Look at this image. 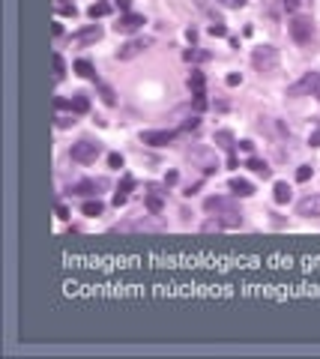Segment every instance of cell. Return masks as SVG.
<instances>
[{
	"mask_svg": "<svg viewBox=\"0 0 320 359\" xmlns=\"http://www.w3.org/2000/svg\"><path fill=\"white\" fill-rule=\"evenodd\" d=\"M147 21H144V15H141V12H123L120 15V21L114 24V30L117 33H135L138 27H144Z\"/></svg>",
	"mask_w": 320,
	"mask_h": 359,
	"instance_id": "8fae6325",
	"label": "cell"
},
{
	"mask_svg": "<svg viewBox=\"0 0 320 359\" xmlns=\"http://www.w3.org/2000/svg\"><path fill=\"white\" fill-rule=\"evenodd\" d=\"M288 96H314L320 102V72H305V75L288 87Z\"/></svg>",
	"mask_w": 320,
	"mask_h": 359,
	"instance_id": "5b68a950",
	"label": "cell"
},
{
	"mask_svg": "<svg viewBox=\"0 0 320 359\" xmlns=\"http://www.w3.org/2000/svg\"><path fill=\"white\" fill-rule=\"evenodd\" d=\"M54 120H57V129H69V126H75V117H72V114H69V117H63V114H60V117H54Z\"/></svg>",
	"mask_w": 320,
	"mask_h": 359,
	"instance_id": "f546056e",
	"label": "cell"
},
{
	"mask_svg": "<svg viewBox=\"0 0 320 359\" xmlns=\"http://www.w3.org/2000/svg\"><path fill=\"white\" fill-rule=\"evenodd\" d=\"M75 72H78V75L81 78H90V81H96V69H93V63L90 60H75Z\"/></svg>",
	"mask_w": 320,
	"mask_h": 359,
	"instance_id": "ffe728a7",
	"label": "cell"
},
{
	"mask_svg": "<svg viewBox=\"0 0 320 359\" xmlns=\"http://www.w3.org/2000/svg\"><path fill=\"white\" fill-rule=\"evenodd\" d=\"M90 111V99L84 93H75L72 96V114H87Z\"/></svg>",
	"mask_w": 320,
	"mask_h": 359,
	"instance_id": "44dd1931",
	"label": "cell"
},
{
	"mask_svg": "<svg viewBox=\"0 0 320 359\" xmlns=\"http://www.w3.org/2000/svg\"><path fill=\"white\" fill-rule=\"evenodd\" d=\"M57 12H60V15H72V18L78 15V9H75V3H57Z\"/></svg>",
	"mask_w": 320,
	"mask_h": 359,
	"instance_id": "83f0119b",
	"label": "cell"
},
{
	"mask_svg": "<svg viewBox=\"0 0 320 359\" xmlns=\"http://www.w3.org/2000/svg\"><path fill=\"white\" fill-rule=\"evenodd\" d=\"M102 156V144L99 141H90V138H81L78 144H72V150H69V159L78 162V165H90Z\"/></svg>",
	"mask_w": 320,
	"mask_h": 359,
	"instance_id": "7a4b0ae2",
	"label": "cell"
},
{
	"mask_svg": "<svg viewBox=\"0 0 320 359\" xmlns=\"http://www.w3.org/2000/svg\"><path fill=\"white\" fill-rule=\"evenodd\" d=\"M195 3H198V6H201V9H206V0H195Z\"/></svg>",
	"mask_w": 320,
	"mask_h": 359,
	"instance_id": "7dc6e473",
	"label": "cell"
},
{
	"mask_svg": "<svg viewBox=\"0 0 320 359\" xmlns=\"http://www.w3.org/2000/svg\"><path fill=\"white\" fill-rule=\"evenodd\" d=\"M102 209H105V204H102L99 198H90V201L81 204V212H84V215H102Z\"/></svg>",
	"mask_w": 320,
	"mask_h": 359,
	"instance_id": "7402d4cb",
	"label": "cell"
},
{
	"mask_svg": "<svg viewBox=\"0 0 320 359\" xmlns=\"http://www.w3.org/2000/svg\"><path fill=\"white\" fill-rule=\"evenodd\" d=\"M174 129H150V132H141V144H147V147H168V144L176 141Z\"/></svg>",
	"mask_w": 320,
	"mask_h": 359,
	"instance_id": "ba28073f",
	"label": "cell"
},
{
	"mask_svg": "<svg viewBox=\"0 0 320 359\" xmlns=\"http://www.w3.org/2000/svg\"><path fill=\"white\" fill-rule=\"evenodd\" d=\"M63 72H66V63H63L60 54H54V78H57V81L63 78Z\"/></svg>",
	"mask_w": 320,
	"mask_h": 359,
	"instance_id": "484cf974",
	"label": "cell"
},
{
	"mask_svg": "<svg viewBox=\"0 0 320 359\" xmlns=\"http://www.w3.org/2000/svg\"><path fill=\"white\" fill-rule=\"evenodd\" d=\"M296 215H302V219H320V195H305L296 204Z\"/></svg>",
	"mask_w": 320,
	"mask_h": 359,
	"instance_id": "9c48e42d",
	"label": "cell"
},
{
	"mask_svg": "<svg viewBox=\"0 0 320 359\" xmlns=\"http://www.w3.org/2000/svg\"><path fill=\"white\" fill-rule=\"evenodd\" d=\"M114 6H117L120 12H132V0H114Z\"/></svg>",
	"mask_w": 320,
	"mask_h": 359,
	"instance_id": "f35d334b",
	"label": "cell"
},
{
	"mask_svg": "<svg viewBox=\"0 0 320 359\" xmlns=\"http://www.w3.org/2000/svg\"><path fill=\"white\" fill-rule=\"evenodd\" d=\"M198 189H201V183H192V186H186V192H183V195H186V198H192V195H198Z\"/></svg>",
	"mask_w": 320,
	"mask_h": 359,
	"instance_id": "ee69618b",
	"label": "cell"
},
{
	"mask_svg": "<svg viewBox=\"0 0 320 359\" xmlns=\"http://www.w3.org/2000/svg\"><path fill=\"white\" fill-rule=\"evenodd\" d=\"M308 144H311V147H320V126L311 132V138H308Z\"/></svg>",
	"mask_w": 320,
	"mask_h": 359,
	"instance_id": "ab89813d",
	"label": "cell"
},
{
	"mask_svg": "<svg viewBox=\"0 0 320 359\" xmlns=\"http://www.w3.org/2000/svg\"><path fill=\"white\" fill-rule=\"evenodd\" d=\"M189 162H195V165H198L206 177L219 171V159L212 156V150H209V147H192V150H189Z\"/></svg>",
	"mask_w": 320,
	"mask_h": 359,
	"instance_id": "52a82bcc",
	"label": "cell"
},
{
	"mask_svg": "<svg viewBox=\"0 0 320 359\" xmlns=\"http://www.w3.org/2000/svg\"><path fill=\"white\" fill-rule=\"evenodd\" d=\"M308 177H311V165H302V168H296V180H299V183H305Z\"/></svg>",
	"mask_w": 320,
	"mask_h": 359,
	"instance_id": "d6a6232c",
	"label": "cell"
},
{
	"mask_svg": "<svg viewBox=\"0 0 320 359\" xmlns=\"http://www.w3.org/2000/svg\"><path fill=\"white\" fill-rule=\"evenodd\" d=\"M174 183H176V171H168V174H165V189L174 186Z\"/></svg>",
	"mask_w": 320,
	"mask_h": 359,
	"instance_id": "7bdbcfd3",
	"label": "cell"
},
{
	"mask_svg": "<svg viewBox=\"0 0 320 359\" xmlns=\"http://www.w3.org/2000/svg\"><path fill=\"white\" fill-rule=\"evenodd\" d=\"M99 189H105V180H81V183H72V195H81V198H93L99 195Z\"/></svg>",
	"mask_w": 320,
	"mask_h": 359,
	"instance_id": "4fadbf2b",
	"label": "cell"
},
{
	"mask_svg": "<svg viewBox=\"0 0 320 359\" xmlns=\"http://www.w3.org/2000/svg\"><path fill=\"white\" fill-rule=\"evenodd\" d=\"M195 111L201 114V111H206V96L201 93V96H195Z\"/></svg>",
	"mask_w": 320,
	"mask_h": 359,
	"instance_id": "74e56055",
	"label": "cell"
},
{
	"mask_svg": "<svg viewBox=\"0 0 320 359\" xmlns=\"http://www.w3.org/2000/svg\"><path fill=\"white\" fill-rule=\"evenodd\" d=\"M228 189H231V195H236V198H252V195H255V186L248 183V180H242V177H233L231 183H228Z\"/></svg>",
	"mask_w": 320,
	"mask_h": 359,
	"instance_id": "9a60e30c",
	"label": "cell"
},
{
	"mask_svg": "<svg viewBox=\"0 0 320 359\" xmlns=\"http://www.w3.org/2000/svg\"><path fill=\"white\" fill-rule=\"evenodd\" d=\"M54 108H57V111H63V108H72V99H63V96H57V99H54Z\"/></svg>",
	"mask_w": 320,
	"mask_h": 359,
	"instance_id": "d590c367",
	"label": "cell"
},
{
	"mask_svg": "<svg viewBox=\"0 0 320 359\" xmlns=\"http://www.w3.org/2000/svg\"><path fill=\"white\" fill-rule=\"evenodd\" d=\"M96 87H99V96H102V102H105V105H117V93H114V87L99 84V81H96Z\"/></svg>",
	"mask_w": 320,
	"mask_h": 359,
	"instance_id": "cb8c5ba5",
	"label": "cell"
},
{
	"mask_svg": "<svg viewBox=\"0 0 320 359\" xmlns=\"http://www.w3.org/2000/svg\"><path fill=\"white\" fill-rule=\"evenodd\" d=\"M204 84H206L204 72H192V75H189V90H192L195 96H201V93H204Z\"/></svg>",
	"mask_w": 320,
	"mask_h": 359,
	"instance_id": "603a6c76",
	"label": "cell"
},
{
	"mask_svg": "<svg viewBox=\"0 0 320 359\" xmlns=\"http://www.w3.org/2000/svg\"><path fill=\"white\" fill-rule=\"evenodd\" d=\"M132 189H135V177H129V174H126V177H123V183H120V189L114 192V207H123V204L129 201V192H132Z\"/></svg>",
	"mask_w": 320,
	"mask_h": 359,
	"instance_id": "2e32d148",
	"label": "cell"
},
{
	"mask_svg": "<svg viewBox=\"0 0 320 359\" xmlns=\"http://www.w3.org/2000/svg\"><path fill=\"white\" fill-rule=\"evenodd\" d=\"M245 168H252V171H255V174H261L263 180H266V177L272 174V168H269V165H266L263 159H258V156H248V162H245Z\"/></svg>",
	"mask_w": 320,
	"mask_h": 359,
	"instance_id": "ac0fdd59",
	"label": "cell"
},
{
	"mask_svg": "<svg viewBox=\"0 0 320 359\" xmlns=\"http://www.w3.org/2000/svg\"><path fill=\"white\" fill-rule=\"evenodd\" d=\"M108 168H117V171H120V168H123V156H120V153H111V156H108Z\"/></svg>",
	"mask_w": 320,
	"mask_h": 359,
	"instance_id": "836d02e7",
	"label": "cell"
},
{
	"mask_svg": "<svg viewBox=\"0 0 320 359\" xmlns=\"http://www.w3.org/2000/svg\"><path fill=\"white\" fill-rule=\"evenodd\" d=\"M186 36H189V42H195V39H198V30H195V27H189V30H186Z\"/></svg>",
	"mask_w": 320,
	"mask_h": 359,
	"instance_id": "f6af8a7d",
	"label": "cell"
},
{
	"mask_svg": "<svg viewBox=\"0 0 320 359\" xmlns=\"http://www.w3.org/2000/svg\"><path fill=\"white\" fill-rule=\"evenodd\" d=\"M72 39L78 42V45H90V42H99L102 39V27L99 24H90V27H84V30H78Z\"/></svg>",
	"mask_w": 320,
	"mask_h": 359,
	"instance_id": "5bb4252c",
	"label": "cell"
},
{
	"mask_svg": "<svg viewBox=\"0 0 320 359\" xmlns=\"http://www.w3.org/2000/svg\"><path fill=\"white\" fill-rule=\"evenodd\" d=\"M108 12H111V6H108V3H93V6L87 9V15H90L93 21H96V18H102V15H108Z\"/></svg>",
	"mask_w": 320,
	"mask_h": 359,
	"instance_id": "d4e9b609",
	"label": "cell"
},
{
	"mask_svg": "<svg viewBox=\"0 0 320 359\" xmlns=\"http://www.w3.org/2000/svg\"><path fill=\"white\" fill-rule=\"evenodd\" d=\"M209 36H228V27H225L222 21H216V24H209Z\"/></svg>",
	"mask_w": 320,
	"mask_h": 359,
	"instance_id": "f1b7e54d",
	"label": "cell"
},
{
	"mask_svg": "<svg viewBox=\"0 0 320 359\" xmlns=\"http://www.w3.org/2000/svg\"><path fill=\"white\" fill-rule=\"evenodd\" d=\"M57 3H60V0H57Z\"/></svg>",
	"mask_w": 320,
	"mask_h": 359,
	"instance_id": "c3c4849f",
	"label": "cell"
},
{
	"mask_svg": "<svg viewBox=\"0 0 320 359\" xmlns=\"http://www.w3.org/2000/svg\"><path fill=\"white\" fill-rule=\"evenodd\" d=\"M168 225L162 222V219H156V212H150V215H144V219H132V222H120V225H114L111 231H144V234H159V231H165Z\"/></svg>",
	"mask_w": 320,
	"mask_h": 359,
	"instance_id": "277c9868",
	"label": "cell"
},
{
	"mask_svg": "<svg viewBox=\"0 0 320 359\" xmlns=\"http://www.w3.org/2000/svg\"><path fill=\"white\" fill-rule=\"evenodd\" d=\"M291 186L288 183H281V180H278V183H275V189H272V198H275V204H288L291 201Z\"/></svg>",
	"mask_w": 320,
	"mask_h": 359,
	"instance_id": "d6986e66",
	"label": "cell"
},
{
	"mask_svg": "<svg viewBox=\"0 0 320 359\" xmlns=\"http://www.w3.org/2000/svg\"><path fill=\"white\" fill-rule=\"evenodd\" d=\"M216 3H222L225 9H242V6H245V0H216Z\"/></svg>",
	"mask_w": 320,
	"mask_h": 359,
	"instance_id": "4dcf8cb0",
	"label": "cell"
},
{
	"mask_svg": "<svg viewBox=\"0 0 320 359\" xmlns=\"http://www.w3.org/2000/svg\"><path fill=\"white\" fill-rule=\"evenodd\" d=\"M57 215H60V219H69V209H66V207L60 204V207H57Z\"/></svg>",
	"mask_w": 320,
	"mask_h": 359,
	"instance_id": "bcb514c9",
	"label": "cell"
},
{
	"mask_svg": "<svg viewBox=\"0 0 320 359\" xmlns=\"http://www.w3.org/2000/svg\"><path fill=\"white\" fill-rule=\"evenodd\" d=\"M183 57H186V60H206L209 54H206V51H195V48H189V51H186Z\"/></svg>",
	"mask_w": 320,
	"mask_h": 359,
	"instance_id": "1f68e13d",
	"label": "cell"
},
{
	"mask_svg": "<svg viewBox=\"0 0 320 359\" xmlns=\"http://www.w3.org/2000/svg\"><path fill=\"white\" fill-rule=\"evenodd\" d=\"M201 126V117H189L186 123H183V129H198Z\"/></svg>",
	"mask_w": 320,
	"mask_h": 359,
	"instance_id": "60d3db41",
	"label": "cell"
},
{
	"mask_svg": "<svg viewBox=\"0 0 320 359\" xmlns=\"http://www.w3.org/2000/svg\"><path fill=\"white\" fill-rule=\"evenodd\" d=\"M236 147H239V150H245V153H252V150H255V144H252V141H236Z\"/></svg>",
	"mask_w": 320,
	"mask_h": 359,
	"instance_id": "b9f144b4",
	"label": "cell"
},
{
	"mask_svg": "<svg viewBox=\"0 0 320 359\" xmlns=\"http://www.w3.org/2000/svg\"><path fill=\"white\" fill-rule=\"evenodd\" d=\"M147 48H150V39H129L126 45L117 48V60H132L138 54H144Z\"/></svg>",
	"mask_w": 320,
	"mask_h": 359,
	"instance_id": "30bf717a",
	"label": "cell"
},
{
	"mask_svg": "<svg viewBox=\"0 0 320 359\" xmlns=\"http://www.w3.org/2000/svg\"><path fill=\"white\" fill-rule=\"evenodd\" d=\"M288 30H291V39L293 42L305 45V42H311V36H314V21L308 15H293L291 24H288Z\"/></svg>",
	"mask_w": 320,
	"mask_h": 359,
	"instance_id": "8992f818",
	"label": "cell"
},
{
	"mask_svg": "<svg viewBox=\"0 0 320 359\" xmlns=\"http://www.w3.org/2000/svg\"><path fill=\"white\" fill-rule=\"evenodd\" d=\"M212 141H216L222 150H228V153H233V150H236V138H233V132H228V129H219Z\"/></svg>",
	"mask_w": 320,
	"mask_h": 359,
	"instance_id": "e0dca14e",
	"label": "cell"
},
{
	"mask_svg": "<svg viewBox=\"0 0 320 359\" xmlns=\"http://www.w3.org/2000/svg\"><path fill=\"white\" fill-rule=\"evenodd\" d=\"M204 209H206V212H216L219 222H222L225 228H239V225H242V209H239L233 201H228V198H206V201H204Z\"/></svg>",
	"mask_w": 320,
	"mask_h": 359,
	"instance_id": "6da1fadb",
	"label": "cell"
},
{
	"mask_svg": "<svg viewBox=\"0 0 320 359\" xmlns=\"http://www.w3.org/2000/svg\"><path fill=\"white\" fill-rule=\"evenodd\" d=\"M299 3H302V0H281V6L288 9V12H296V9H299Z\"/></svg>",
	"mask_w": 320,
	"mask_h": 359,
	"instance_id": "8d00e7d4",
	"label": "cell"
},
{
	"mask_svg": "<svg viewBox=\"0 0 320 359\" xmlns=\"http://www.w3.org/2000/svg\"><path fill=\"white\" fill-rule=\"evenodd\" d=\"M222 228H225V225L219 222V215H216V219H206V222H204V231H206V234H212V231H222Z\"/></svg>",
	"mask_w": 320,
	"mask_h": 359,
	"instance_id": "4316f807",
	"label": "cell"
},
{
	"mask_svg": "<svg viewBox=\"0 0 320 359\" xmlns=\"http://www.w3.org/2000/svg\"><path fill=\"white\" fill-rule=\"evenodd\" d=\"M252 66L261 72V75H272V72L278 69V48L272 45H261L252 51Z\"/></svg>",
	"mask_w": 320,
	"mask_h": 359,
	"instance_id": "3957f363",
	"label": "cell"
},
{
	"mask_svg": "<svg viewBox=\"0 0 320 359\" xmlns=\"http://www.w3.org/2000/svg\"><path fill=\"white\" fill-rule=\"evenodd\" d=\"M144 207H147V212H156V215H162V209H165V192H162L159 186H147V198H144Z\"/></svg>",
	"mask_w": 320,
	"mask_h": 359,
	"instance_id": "7c38bea8",
	"label": "cell"
},
{
	"mask_svg": "<svg viewBox=\"0 0 320 359\" xmlns=\"http://www.w3.org/2000/svg\"><path fill=\"white\" fill-rule=\"evenodd\" d=\"M225 81H228V87H239V84H242V75H239V72H231Z\"/></svg>",
	"mask_w": 320,
	"mask_h": 359,
	"instance_id": "e575fe53",
	"label": "cell"
}]
</instances>
